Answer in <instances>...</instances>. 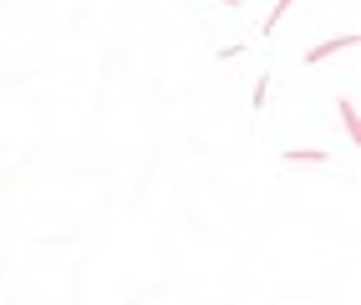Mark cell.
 I'll return each mask as SVG.
<instances>
[{
  "label": "cell",
  "mask_w": 361,
  "mask_h": 305,
  "mask_svg": "<svg viewBox=\"0 0 361 305\" xmlns=\"http://www.w3.org/2000/svg\"><path fill=\"white\" fill-rule=\"evenodd\" d=\"M341 123H346V132H351V143L361 137V127H356V112H351V102H341Z\"/></svg>",
  "instance_id": "3957f363"
},
{
  "label": "cell",
  "mask_w": 361,
  "mask_h": 305,
  "mask_svg": "<svg viewBox=\"0 0 361 305\" xmlns=\"http://www.w3.org/2000/svg\"><path fill=\"white\" fill-rule=\"evenodd\" d=\"M351 46H356V36L346 31V36H336V41H321V46H310V51H305V61H310V66H321L326 56H336V51H351Z\"/></svg>",
  "instance_id": "6da1fadb"
},
{
  "label": "cell",
  "mask_w": 361,
  "mask_h": 305,
  "mask_svg": "<svg viewBox=\"0 0 361 305\" xmlns=\"http://www.w3.org/2000/svg\"><path fill=\"white\" fill-rule=\"evenodd\" d=\"M219 6H239V0H219Z\"/></svg>",
  "instance_id": "8992f818"
},
{
  "label": "cell",
  "mask_w": 361,
  "mask_h": 305,
  "mask_svg": "<svg viewBox=\"0 0 361 305\" xmlns=\"http://www.w3.org/2000/svg\"><path fill=\"white\" fill-rule=\"evenodd\" d=\"M264 97H270V77H259V82H255V107H264Z\"/></svg>",
  "instance_id": "5b68a950"
},
{
  "label": "cell",
  "mask_w": 361,
  "mask_h": 305,
  "mask_svg": "<svg viewBox=\"0 0 361 305\" xmlns=\"http://www.w3.org/2000/svg\"><path fill=\"white\" fill-rule=\"evenodd\" d=\"M285 163H326L321 148H295V153H285Z\"/></svg>",
  "instance_id": "7a4b0ae2"
},
{
  "label": "cell",
  "mask_w": 361,
  "mask_h": 305,
  "mask_svg": "<svg viewBox=\"0 0 361 305\" xmlns=\"http://www.w3.org/2000/svg\"><path fill=\"white\" fill-rule=\"evenodd\" d=\"M290 6H295V0H275V11H270V20H264V31H275V20L290 11Z\"/></svg>",
  "instance_id": "277c9868"
}]
</instances>
